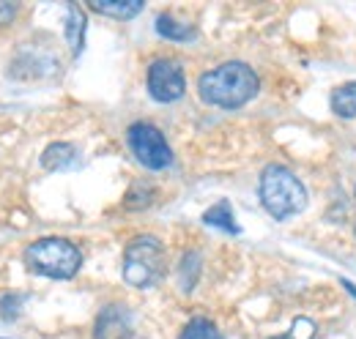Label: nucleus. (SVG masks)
I'll return each instance as SVG.
<instances>
[{
    "label": "nucleus",
    "instance_id": "f257e3e1",
    "mask_svg": "<svg viewBox=\"0 0 356 339\" xmlns=\"http://www.w3.org/2000/svg\"><path fill=\"white\" fill-rule=\"evenodd\" d=\"M258 88H261L258 74L247 63H238V60L222 63V66L200 74V80H197L200 99L206 104H214L222 110L244 107L250 99H255Z\"/></svg>",
    "mask_w": 356,
    "mask_h": 339
},
{
    "label": "nucleus",
    "instance_id": "f03ea898",
    "mask_svg": "<svg viewBox=\"0 0 356 339\" xmlns=\"http://www.w3.org/2000/svg\"><path fill=\"white\" fill-rule=\"evenodd\" d=\"M261 203L274 219H288L293 213L305 211L307 192L291 170L271 165L261 175Z\"/></svg>",
    "mask_w": 356,
    "mask_h": 339
},
{
    "label": "nucleus",
    "instance_id": "7ed1b4c3",
    "mask_svg": "<svg viewBox=\"0 0 356 339\" xmlns=\"http://www.w3.org/2000/svg\"><path fill=\"white\" fill-rule=\"evenodd\" d=\"M25 265L49 279H72L83 265V252L66 238H42L25 249Z\"/></svg>",
    "mask_w": 356,
    "mask_h": 339
},
{
    "label": "nucleus",
    "instance_id": "20e7f679",
    "mask_svg": "<svg viewBox=\"0 0 356 339\" xmlns=\"http://www.w3.org/2000/svg\"><path fill=\"white\" fill-rule=\"evenodd\" d=\"M165 276V249L154 235H140L124 252V279L132 288H154Z\"/></svg>",
    "mask_w": 356,
    "mask_h": 339
},
{
    "label": "nucleus",
    "instance_id": "39448f33",
    "mask_svg": "<svg viewBox=\"0 0 356 339\" xmlns=\"http://www.w3.org/2000/svg\"><path fill=\"white\" fill-rule=\"evenodd\" d=\"M129 148L137 156V162L148 170H165L173 162V151L162 131L151 124H134L129 129Z\"/></svg>",
    "mask_w": 356,
    "mask_h": 339
},
{
    "label": "nucleus",
    "instance_id": "423d86ee",
    "mask_svg": "<svg viewBox=\"0 0 356 339\" xmlns=\"http://www.w3.org/2000/svg\"><path fill=\"white\" fill-rule=\"evenodd\" d=\"M186 90V80H184V72L176 60H168V58H159L151 63L148 69V93L156 99V101H176L184 96Z\"/></svg>",
    "mask_w": 356,
    "mask_h": 339
},
{
    "label": "nucleus",
    "instance_id": "0eeeda50",
    "mask_svg": "<svg viewBox=\"0 0 356 339\" xmlns=\"http://www.w3.org/2000/svg\"><path fill=\"white\" fill-rule=\"evenodd\" d=\"M132 334V317L121 304H113L107 309H102V315L96 317V339H129Z\"/></svg>",
    "mask_w": 356,
    "mask_h": 339
},
{
    "label": "nucleus",
    "instance_id": "6e6552de",
    "mask_svg": "<svg viewBox=\"0 0 356 339\" xmlns=\"http://www.w3.org/2000/svg\"><path fill=\"white\" fill-rule=\"evenodd\" d=\"M332 110L340 118H356V83H346L334 88L332 93Z\"/></svg>",
    "mask_w": 356,
    "mask_h": 339
},
{
    "label": "nucleus",
    "instance_id": "1a4fd4ad",
    "mask_svg": "<svg viewBox=\"0 0 356 339\" xmlns=\"http://www.w3.org/2000/svg\"><path fill=\"white\" fill-rule=\"evenodd\" d=\"M74 159H77L74 145H69V142H52L44 151V156H42V165L47 170H66Z\"/></svg>",
    "mask_w": 356,
    "mask_h": 339
},
{
    "label": "nucleus",
    "instance_id": "9d476101",
    "mask_svg": "<svg viewBox=\"0 0 356 339\" xmlns=\"http://www.w3.org/2000/svg\"><path fill=\"white\" fill-rule=\"evenodd\" d=\"M83 33H86V17L77 6H69L66 8V39L72 44L74 55L83 49Z\"/></svg>",
    "mask_w": 356,
    "mask_h": 339
},
{
    "label": "nucleus",
    "instance_id": "9b49d317",
    "mask_svg": "<svg viewBox=\"0 0 356 339\" xmlns=\"http://www.w3.org/2000/svg\"><path fill=\"white\" fill-rule=\"evenodd\" d=\"M203 222L206 224H211V227H220L225 233H238V224L233 222V211H230V203L222 200V203H217V206H211L209 211L203 213Z\"/></svg>",
    "mask_w": 356,
    "mask_h": 339
},
{
    "label": "nucleus",
    "instance_id": "f8f14e48",
    "mask_svg": "<svg viewBox=\"0 0 356 339\" xmlns=\"http://www.w3.org/2000/svg\"><path fill=\"white\" fill-rule=\"evenodd\" d=\"M156 33L165 36V39H173V42H189V39H195V28L178 22V19L168 17V14H162L156 19Z\"/></svg>",
    "mask_w": 356,
    "mask_h": 339
},
{
    "label": "nucleus",
    "instance_id": "ddd939ff",
    "mask_svg": "<svg viewBox=\"0 0 356 339\" xmlns=\"http://www.w3.org/2000/svg\"><path fill=\"white\" fill-rule=\"evenodd\" d=\"M90 8L96 14H107L115 19H132L143 11V3L140 0H134V3H90Z\"/></svg>",
    "mask_w": 356,
    "mask_h": 339
},
{
    "label": "nucleus",
    "instance_id": "4468645a",
    "mask_svg": "<svg viewBox=\"0 0 356 339\" xmlns=\"http://www.w3.org/2000/svg\"><path fill=\"white\" fill-rule=\"evenodd\" d=\"M181 339H225V337L220 334V329H217L211 320L195 317V320H189L186 329L181 331Z\"/></svg>",
    "mask_w": 356,
    "mask_h": 339
},
{
    "label": "nucleus",
    "instance_id": "2eb2a0df",
    "mask_svg": "<svg viewBox=\"0 0 356 339\" xmlns=\"http://www.w3.org/2000/svg\"><path fill=\"white\" fill-rule=\"evenodd\" d=\"M197 271H200V257H197V252H189L184 257V263H181V288L184 290H192L195 288Z\"/></svg>",
    "mask_w": 356,
    "mask_h": 339
},
{
    "label": "nucleus",
    "instance_id": "dca6fc26",
    "mask_svg": "<svg viewBox=\"0 0 356 339\" xmlns=\"http://www.w3.org/2000/svg\"><path fill=\"white\" fill-rule=\"evenodd\" d=\"M271 339H315V323H312L310 317H296L293 326H291L285 334L271 337Z\"/></svg>",
    "mask_w": 356,
    "mask_h": 339
},
{
    "label": "nucleus",
    "instance_id": "f3484780",
    "mask_svg": "<svg viewBox=\"0 0 356 339\" xmlns=\"http://www.w3.org/2000/svg\"><path fill=\"white\" fill-rule=\"evenodd\" d=\"M19 304H22V296H17V293L0 296V315L3 317H17L19 315Z\"/></svg>",
    "mask_w": 356,
    "mask_h": 339
},
{
    "label": "nucleus",
    "instance_id": "a211bd4d",
    "mask_svg": "<svg viewBox=\"0 0 356 339\" xmlns=\"http://www.w3.org/2000/svg\"><path fill=\"white\" fill-rule=\"evenodd\" d=\"M14 14H17V3H6V0H0V25L11 22Z\"/></svg>",
    "mask_w": 356,
    "mask_h": 339
}]
</instances>
